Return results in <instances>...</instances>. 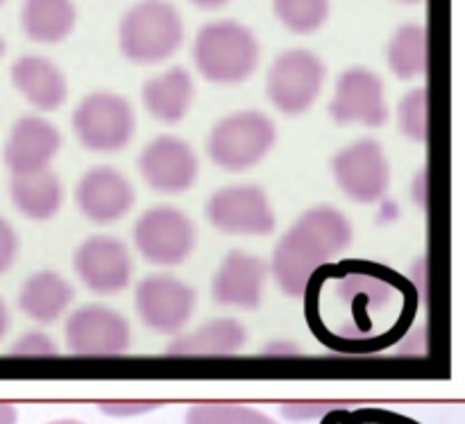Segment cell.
I'll use <instances>...</instances> for the list:
<instances>
[{
    "mask_svg": "<svg viewBox=\"0 0 465 424\" xmlns=\"http://www.w3.org/2000/svg\"><path fill=\"white\" fill-rule=\"evenodd\" d=\"M330 298L304 293L313 334L341 352H377L407 334L416 316V289L402 275L371 261H343L316 271Z\"/></svg>",
    "mask_w": 465,
    "mask_h": 424,
    "instance_id": "1",
    "label": "cell"
},
{
    "mask_svg": "<svg viewBox=\"0 0 465 424\" xmlns=\"http://www.w3.org/2000/svg\"><path fill=\"white\" fill-rule=\"evenodd\" d=\"M352 243V225L330 204L313 207L286 232L272 252V275L289 298H302L313 272Z\"/></svg>",
    "mask_w": 465,
    "mask_h": 424,
    "instance_id": "2",
    "label": "cell"
},
{
    "mask_svg": "<svg viewBox=\"0 0 465 424\" xmlns=\"http://www.w3.org/2000/svg\"><path fill=\"white\" fill-rule=\"evenodd\" d=\"M198 71L216 84H239L259 64V41L239 21H213L200 27L193 44Z\"/></svg>",
    "mask_w": 465,
    "mask_h": 424,
    "instance_id": "3",
    "label": "cell"
},
{
    "mask_svg": "<svg viewBox=\"0 0 465 424\" xmlns=\"http://www.w3.org/2000/svg\"><path fill=\"white\" fill-rule=\"evenodd\" d=\"M182 39V16L168 0H141L118 25L121 53L136 64L163 62L180 48Z\"/></svg>",
    "mask_w": 465,
    "mask_h": 424,
    "instance_id": "4",
    "label": "cell"
},
{
    "mask_svg": "<svg viewBox=\"0 0 465 424\" xmlns=\"http://www.w3.org/2000/svg\"><path fill=\"white\" fill-rule=\"evenodd\" d=\"M275 136V125L266 113L236 112L213 127L207 139V153L216 166L241 173L266 157Z\"/></svg>",
    "mask_w": 465,
    "mask_h": 424,
    "instance_id": "5",
    "label": "cell"
},
{
    "mask_svg": "<svg viewBox=\"0 0 465 424\" xmlns=\"http://www.w3.org/2000/svg\"><path fill=\"white\" fill-rule=\"evenodd\" d=\"M134 109L123 95L98 91L82 100L73 112V130L84 148L94 153H118L134 136Z\"/></svg>",
    "mask_w": 465,
    "mask_h": 424,
    "instance_id": "6",
    "label": "cell"
},
{
    "mask_svg": "<svg viewBox=\"0 0 465 424\" xmlns=\"http://www.w3.org/2000/svg\"><path fill=\"white\" fill-rule=\"evenodd\" d=\"M325 82V64L312 50L293 48L277 54L268 71V98L280 112L295 116L316 103Z\"/></svg>",
    "mask_w": 465,
    "mask_h": 424,
    "instance_id": "7",
    "label": "cell"
},
{
    "mask_svg": "<svg viewBox=\"0 0 465 424\" xmlns=\"http://www.w3.org/2000/svg\"><path fill=\"white\" fill-rule=\"evenodd\" d=\"M136 250L154 266H177L195 248V227L175 207H154L136 221L132 232Z\"/></svg>",
    "mask_w": 465,
    "mask_h": 424,
    "instance_id": "8",
    "label": "cell"
},
{
    "mask_svg": "<svg viewBox=\"0 0 465 424\" xmlns=\"http://www.w3.org/2000/svg\"><path fill=\"white\" fill-rule=\"evenodd\" d=\"M331 173L339 189L359 204L384 198L391 184V166L377 141L363 139L348 145L331 159Z\"/></svg>",
    "mask_w": 465,
    "mask_h": 424,
    "instance_id": "9",
    "label": "cell"
},
{
    "mask_svg": "<svg viewBox=\"0 0 465 424\" xmlns=\"http://www.w3.org/2000/svg\"><path fill=\"white\" fill-rule=\"evenodd\" d=\"M204 213L223 234L268 236L275 232V213L271 202L254 184L221 189L212 195Z\"/></svg>",
    "mask_w": 465,
    "mask_h": 424,
    "instance_id": "10",
    "label": "cell"
},
{
    "mask_svg": "<svg viewBox=\"0 0 465 424\" xmlns=\"http://www.w3.org/2000/svg\"><path fill=\"white\" fill-rule=\"evenodd\" d=\"M141 322L157 334H175L195 311V291L173 275H150L134 291Z\"/></svg>",
    "mask_w": 465,
    "mask_h": 424,
    "instance_id": "11",
    "label": "cell"
},
{
    "mask_svg": "<svg viewBox=\"0 0 465 424\" xmlns=\"http://www.w3.org/2000/svg\"><path fill=\"white\" fill-rule=\"evenodd\" d=\"M73 268L82 284L98 295L121 293L130 286L134 263L125 243L112 236H91L73 257Z\"/></svg>",
    "mask_w": 465,
    "mask_h": 424,
    "instance_id": "12",
    "label": "cell"
},
{
    "mask_svg": "<svg viewBox=\"0 0 465 424\" xmlns=\"http://www.w3.org/2000/svg\"><path fill=\"white\" fill-rule=\"evenodd\" d=\"M330 113L341 125L350 123H361L366 127L384 125L389 121V107H386L381 77L363 66L348 68L336 82Z\"/></svg>",
    "mask_w": 465,
    "mask_h": 424,
    "instance_id": "13",
    "label": "cell"
},
{
    "mask_svg": "<svg viewBox=\"0 0 465 424\" xmlns=\"http://www.w3.org/2000/svg\"><path fill=\"white\" fill-rule=\"evenodd\" d=\"M66 345L73 354L109 357L130 348V325L118 311L89 304L66 320Z\"/></svg>",
    "mask_w": 465,
    "mask_h": 424,
    "instance_id": "14",
    "label": "cell"
},
{
    "mask_svg": "<svg viewBox=\"0 0 465 424\" xmlns=\"http://www.w3.org/2000/svg\"><path fill=\"white\" fill-rule=\"evenodd\" d=\"M139 171L150 189L159 193H182L195 184L198 157L186 141L159 136L141 153Z\"/></svg>",
    "mask_w": 465,
    "mask_h": 424,
    "instance_id": "15",
    "label": "cell"
},
{
    "mask_svg": "<svg viewBox=\"0 0 465 424\" xmlns=\"http://www.w3.org/2000/svg\"><path fill=\"white\" fill-rule=\"evenodd\" d=\"M77 209L98 225H109L125 216L134 204V189L116 168L98 166L75 186Z\"/></svg>",
    "mask_w": 465,
    "mask_h": 424,
    "instance_id": "16",
    "label": "cell"
},
{
    "mask_svg": "<svg viewBox=\"0 0 465 424\" xmlns=\"http://www.w3.org/2000/svg\"><path fill=\"white\" fill-rule=\"evenodd\" d=\"M266 277L268 263L263 259L234 250V252H230L223 259L221 268H218L216 277H213V300L223 304V307L252 311L262 302Z\"/></svg>",
    "mask_w": 465,
    "mask_h": 424,
    "instance_id": "17",
    "label": "cell"
},
{
    "mask_svg": "<svg viewBox=\"0 0 465 424\" xmlns=\"http://www.w3.org/2000/svg\"><path fill=\"white\" fill-rule=\"evenodd\" d=\"M62 145L57 127L39 116H23L5 143V163L14 175H30L48 168Z\"/></svg>",
    "mask_w": 465,
    "mask_h": 424,
    "instance_id": "18",
    "label": "cell"
},
{
    "mask_svg": "<svg viewBox=\"0 0 465 424\" xmlns=\"http://www.w3.org/2000/svg\"><path fill=\"white\" fill-rule=\"evenodd\" d=\"M12 82L30 104L41 112H54L68 95L66 77L50 59L39 54H23L12 66Z\"/></svg>",
    "mask_w": 465,
    "mask_h": 424,
    "instance_id": "19",
    "label": "cell"
},
{
    "mask_svg": "<svg viewBox=\"0 0 465 424\" xmlns=\"http://www.w3.org/2000/svg\"><path fill=\"white\" fill-rule=\"evenodd\" d=\"M143 104L157 121L175 125L189 113L193 103L195 86L184 68H168L157 77H150L143 84Z\"/></svg>",
    "mask_w": 465,
    "mask_h": 424,
    "instance_id": "20",
    "label": "cell"
},
{
    "mask_svg": "<svg viewBox=\"0 0 465 424\" xmlns=\"http://www.w3.org/2000/svg\"><path fill=\"white\" fill-rule=\"evenodd\" d=\"M71 300L73 286L59 272L41 271L23 284L21 293H18V307L35 322L50 325L62 318Z\"/></svg>",
    "mask_w": 465,
    "mask_h": 424,
    "instance_id": "21",
    "label": "cell"
},
{
    "mask_svg": "<svg viewBox=\"0 0 465 424\" xmlns=\"http://www.w3.org/2000/svg\"><path fill=\"white\" fill-rule=\"evenodd\" d=\"M12 202L18 212L30 221H48L62 207V182L57 180L53 171L44 168L30 175H14L12 186Z\"/></svg>",
    "mask_w": 465,
    "mask_h": 424,
    "instance_id": "22",
    "label": "cell"
},
{
    "mask_svg": "<svg viewBox=\"0 0 465 424\" xmlns=\"http://www.w3.org/2000/svg\"><path fill=\"white\" fill-rule=\"evenodd\" d=\"M248 340V331L239 320L232 318H218L207 322L193 334L182 336L168 345V354H180V357H216V354H234Z\"/></svg>",
    "mask_w": 465,
    "mask_h": 424,
    "instance_id": "23",
    "label": "cell"
},
{
    "mask_svg": "<svg viewBox=\"0 0 465 424\" xmlns=\"http://www.w3.org/2000/svg\"><path fill=\"white\" fill-rule=\"evenodd\" d=\"M75 18L73 0H23V32L39 44H57L66 39L75 27Z\"/></svg>",
    "mask_w": 465,
    "mask_h": 424,
    "instance_id": "24",
    "label": "cell"
},
{
    "mask_svg": "<svg viewBox=\"0 0 465 424\" xmlns=\"http://www.w3.org/2000/svg\"><path fill=\"white\" fill-rule=\"evenodd\" d=\"M389 66L400 80H413L427 71V30L420 23L398 27L386 50Z\"/></svg>",
    "mask_w": 465,
    "mask_h": 424,
    "instance_id": "25",
    "label": "cell"
},
{
    "mask_svg": "<svg viewBox=\"0 0 465 424\" xmlns=\"http://www.w3.org/2000/svg\"><path fill=\"white\" fill-rule=\"evenodd\" d=\"M275 16L295 35H312L330 16V0H272Z\"/></svg>",
    "mask_w": 465,
    "mask_h": 424,
    "instance_id": "26",
    "label": "cell"
},
{
    "mask_svg": "<svg viewBox=\"0 0 465 424\" xmlns=\"http://www.w3.org/2000/svg\"><path fill=\"white\" fill-rule=\"evenodd\" d=\"M186 424H277L257 409L241 404H195L186 413Z\"/></svg>",
    "mask_w": 465,
    "mask_h": 424,
    "instance_id": "27",
    "label": "cell"
},
{
    "mask_svg": "<svg viewBox=\"0 0 465 424\" xmlns=\"http://www.w3.org/2000/svg\"><path fill=\"white\" fill-rule=\"evenodd\" d=\"M400 130L407 139L422 143L427 139V89H411L398 107Z\"/></svg>",
    "mask_w": 465,
    "mask_h": 424,
    "instance_id": "28",
    "label": "cell"
},
{
    "mask_svg": "<svg viewBox=\"0 0 465 424\" xmlns=\"http://www.w3.org/2000/svg\"><path fill=\"white\" fill-rule=\"evenodd\" d=\"M12 354H21V357H48V354H57L53 339L39 331H30V334L21 336L16 343L9 348Z\"/></svg>",
    "mask_w": 465,
    "mask_h": 424,
    "instance_id": "29",
    "label": "cell"
},
{
    "mask_svg": "<svg viewBox=\"0 0 465 424\" xmlns=\"http://www.w3.org/2000/svg\"><path fill=\"white\" fill-rule=\"evenodd\" d=\"M18 252V239H16V232L14 227L9 225L5 218H0V275L12 268L14 259H16Z\"/></svg>",
    "mask_w": 465,
    "mask_h": 424,
    "instance_id": "30",
    "label": "cell"
},
{
    "mask_svg": "<svg viewBox=\"0 0 465 424\" xmlns=\"http://www.w3.org/2000/svg\"><path fill=\"white\" fill-rule=\"evenodd\" d=\"M336 409L339 407H334V404H286V407H282V416L291 418V420H312V418H321L325 413L336 411Z\"/></svg>",
    "mask_w": 465,
    "mask_h": 424,
    "instance_id": "31",
    "label": "cell"
},
{
    "mask_svg": "<svg viewBox=\"0 0 465 424\" xmlns=\"http://www.w3.org/2000/svg\"><path fill=\"white\" fill-rule=\"evenodd\" d=\"M157 407L159 404L154 402H109L100 409L109 416H136V413H148Z\"/></svg>",
    "mask_w": 465,
    "mask_h": 424,
    "instance_id": "32",
    "label": "cell"
},
{
    "mask_svg": "<svg viewBox=\"0 0 465 424\" xmlns=\"http://www.w3.org/2000/svg\"><path fill=\"white\" fill-rule=\"evenodd\" d=\"M16 409L7 402H0V424H16Z\"/></svg>",
    "mask_w": 465,
    "mask_h": 424,
    "instance_id": "33",
    "label": "cell"
},
{
    "mask_svg": "<svg viewBox=\"0 0 465 424\" xmlns=\"http://www.w3.org/2000/svg\"><path fill=\"white\" fill-rule=\"evenodd\" d=\"M9 322H12V318H9V309L7 304L0 300V340H3L5 334L9 331Z\"/></svg>",
    "mask_w": 465,
    "mask_h": 424,
    "instance_id": "34",
    "label": "cell"
},
{
    "mask_svg": "<svg viewBox=\"0 0 465 424\" xmlns=\"http://www.w3.org/2000/svg\"><path fill=\"white\" fill-rule=\"evenodd\" d=\"M263 352H268V354H272V352H291V354H295L298 352V348H295V345H289V343H275V345H271V348H263Z\"/></svg>",
    "mask_w": 465,
    "mask_h": 424,
    "instance_id": "35",
    "label": "cell"
},
{
    "mask_svg": "<svg viewBox=\"0 0 465 424\" xmlns=\"http://www.w3.org/2000/svg\"><path fill=\"white\" fill-rule=\"evenodd\" d=\"M191 3L204 9H216V7H223V5H227L230 0H191Z\"/></svg>",
    "mask_w": 465,
    "mask_h": 424,
    "instance_id": "36",
    "label": "cell"
},
{
    "mask_svg": "<svg viewBox=\"0 0 465 424\" xmlns=\"http://www.w3.org/2000/svg\"><path fill=\"white\" fill-rule=\"evenodd\" d=\"M50 424H82V422H75V420H57V422H50Z\"/></svg>",
    "mask_w": 465,
    "mask_h": 424,
    "instance_id": "37",
    "label": "cell"
},
{
    "mask_svg": "<svg viewBox=\"0 0 465 424\" xmlns=\"http://www.w3.org/2000/svg\"><path fill=\"white\" fill-rule=\"evenodd\" d=\"M3 53H5V41L0 39V57H3Z\"/></svg>",
    "mask_w": 465,
    "mask_h": 424,
    "instance_id": "38",
    "label": "cell"
},
{
    "mask_svg": "<svg viewBox=\"0 0 465 424\" xmlns=\"http://www.w3.org/2000/svg\"><path fill=\"white\" fill-rule=\"evenodd\" d=\"M400 3H420V0H400Z\"/></svg>",
    "mask_w": 465,
    "mask_h": 424,
    "instance_id": "39",
    "label": "cell"
},
{
    "mask_svg": "<svg viewBox=\"0 0 465 424\" xmlns=\"http://www.w3.org/2000/svg\"><path fill=\"white\" fill-rule=\"evenodd\" d=\"M5 3V0H0V5H3Z\"/></svg>",
    "mask_w": 465,
    "mask_h": 424,
    "instance_id": "40",
    "label": "cell"
}]
</instances>
